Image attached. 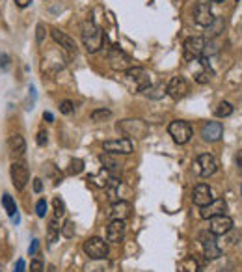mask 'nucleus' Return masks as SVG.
<instances>
[{"label":"nucleus","instance_id":"obj_29","mask_svg":"<svg viewBox=\"0 0 242 272\" xmlns=\"http://www.w3.org/2000/svg\"><path fill=\"white\" fill-rule=\"evenodd\" d=\"M164 93H166V86L162 82L157 84L155 88H149V90H147V95H149L151 99H160Z\"/></svg>","mask_w":242,"mask_h":272},{"label":"nucleus","instance_id":"obj_43","mask_svg":"<svg viewBox=\"0 0 242 272\" xmlns=\"http://www.w3.org/2000/svg\"><path fill=\"white\" fill-rule=\"evenodd\" d=\"M235 162H237L238 170H242V149L237 153V157H235Z\"/></svg>","mask_w":242,"mask_h":272},{"label":"nucleus","instance_id":"obj_35","mask_svg":"<svg viewBox=\"0 0 242 272\" xmlns=\"http://www.w3.org/2000/svg\"><path fill=\"white\" fill-rule=\"evenodd\" d=\"M36 215L39 216V218H45V215H47V201L45 200H39L36 203Z\"/></svg>","mask_w":242,"mask_h":272},{"label":"nucleus","instance_id":"obj_2","mask_svg":"<svg viewBox=\"0 0 242 272\" xmlns=\"http://www.w3.org/2000/svg\"><path fill=\"white\" fill-rule=\"evenodd\" d=\"M125 75V82L129 84L130 90L134 92H147L151 88V75L145 71L144 67L133 66L127 71H123Z\"/></svg>","mask_w":242,"mask_h":272},{"label":"nucleus","instance_id":"obj_15","mask_svg":"<svg viewBox=\"0 0 242 272\" xmlns=\"http://www.w3.org/2000/svg\"><path fill=\"white\" fill-rule=\"evenodd\" d=\"M226 211H227L226 200L218 198V200H212L211 203H209V205L200 207V216H201V218H205V220H211L212 216L226 215Z\"/></svg>","mask_w":242,"mask_h":272},{"label":"nucleus","instance_id":"obj_42","mask_svg":"<svg viewBox=\"0 0 242 272\" xmlns=\"http://www.w3.org/2000/svg\"><path fill=\"white\" fill-rule=\"evenodd\" d=\"M13 2H15L19 8H28V6L32 4V0H13Z\"/></svg>","mask_w":242,"mask_h":272},{"label":"nucleus","instance_id":"obj_33","mask_svg":"<svg viewBox=\"0 0 242 272\" xmlns=\"http://www.w3.org/2000/svg\"><path fill=\"white\" fill-rule=\"evenodd\" d=\"M62 235L65 237V239H71V237L75 235V224H73L71 220H67L65 226H62Z\"/></svg>","mask_w":242,"mask_h":272},{"label":"nucleus","instance_id":"obj_34","mask_svg":"<svg viewBox=\"0 0 242 272\" xmlns=\"http://www.w3.org/2000/svg\"><path fill=\"white\" fill-rule=\"evenodd\" d=\"M211 75H212V71L209 69V66H205V71H201V73H197L196 75V80L200 84H205V82H209V78H211Z\"/></svg>","mask_w":242,"mask_h":272},{"label":"nucleus","instance_id":"obj_11","mask_svg":"<svg viewBox=\"0 0 242 272\" xmlns=\"http://www.w3.org/2000/svg\"><path fill=\"white\" fill-rule=\"evenodd\" d=\"M212 21H214V15H212L211 10V2L209 0H200L196 8H194V23L207 28Z\"/></svg>","mask_w":242,"mask_h":272},{"label":"nucleus","instance_id":"obj_1","mask_svg":"<svg viewBox=\"0 0 242 272\" xmlns=\"http://www.w3.org/2000/svg\"><path fill=\"white\" fill-rule=\"evenodd\" d=\"M80 36H82V43L88 52H97L99 49L103 47V43L108 41L106 34L93 23V19H88V21L84 23L82 34H80Z\"/></svg>","mask_w":242,"mask_h":272},{"label":"nucleus","instance_id":"obj_17","mask_svg":"<svg viewBox=\"0 0 242 272\" xmlns=\"http://www.w3.org/2000/svg\"><path fill=\"white\" fill-rule=\"evenodd\" d=\"M201 136L205 142H218L224 136V125L220 121H207L201 127Z\"/></svg>","mask_w":242,"mask_h":272},{"label":"nucleus","instance_id":"obj_39","mask_svg":"<svg viewBox=\"0 0 242 272\" xmlns=\"http://www.w3.org/2000/svg\"><path fill=\"white\" fill-rule=\"evenodd\" d=\"M37 248H39V241H37V239H34V241H32V244H30V248H28V256H36Z\"/></svg>","mask_w":242,"mask_h":272},{"label":"nucleus","instance_id":"obj_24","mask_svg":"<svg viewBox=\"0 0 242 272\" xmlns=\"http://www.w3.org/2000/svg\"><path fill=\"white\" fill-rule=\"evenodd\" d=\"M2 205H4V211L8 213V216H13L17 215V205H15V200L11 198L10 194H4L2 196Z\"/></svg>","mask_w":242,"mask_h":272},{"label":"nucleus","instance_id":"obj_20","mask_svg":"<svg viewBox=\"0 0 242 272\" xmlns=\"http://www.w3.org/2000/svg\"><path fill=\"white\" fill-rule=\"evenodd\" d=\"M52 39L58 43L60 47H63L65 51H69V52H75L77 54V51H78V47H77V43H75V39L73 37H69L65 34V32H62V30H58V28H52Z\"/></svg>","mask_w":242,"mask_h":272},{"label":"nucleus","instance_id":"obj_18","mask_svg":"<svg viewBox=\"0 0 242 272\" xmlns=\"http://www.w3.org/2000/svg\"><path fill=\"white\" fill-rule=\"evenodd\" d=\"M125 231H127L125 220H112L106 227V239L114 244H119L125 239Z\"/></svg>","mask_w":242,"mask_h":272},{"label":"nucleus","instance_id":"obj_47","mask_svg":"<svg viewBox=\"0 0 242 272\" xmlns=\"http://www.w3.org/2000/svg\"><path fill=\"white\" fill-rule=\"evenodd\" d=\"M0 272H2V265H0Z\"/></svg>","mask_w":242,"mask_h":272},{"label":"nucleus","instance_id":"obj_16","mask_svg":"<svg viewBox=\"0 0 242 272\" xmlns=\"http://www.w3.org/2000/svg\"><path fill=\"white\" fill-rule=\"evenodd\" d=\"M233 229V220L227 215H218L211 218V226H209V231L214 233V235H226Z\"/></svg>","mask_w":242,"mask_h":272},{"label":"nucleus","instance_id":"obj_48","mask_svg":"<svg viewBox=\"0 0 242 272\" xmlns=\"http://www.w3.org/2000/svg\"><path fill=\"white\" fill-rule=\"evenodd\" d=\"M240 194H242V186H240Z\"/></svg>","mask_w":242,"mask_h":272},{"label":"nucleus","instance_id":"obj_8","mask_svg":"<svg viewBox=\"0 0 242 272\" xmlns=\"http://www.w3.org/2000/svg\"><path fill=\"white\" fill-rule=\"evenodd\" d=\"M10 175H11V183L17 190H25V186L28 185V179H30V170L25 162L21 160H15L10 168Z\"/></svg>","mask_w":242,"mask_h":272},{"label":"nucleus","instance_id":"obj_14","mask_svg":"<svg viewBox=\"0 0 242 272\" xmlns=\"http://www.w3.org/2000/svg\"><path fill=\"white\" fill-rule=\"evenodd\" d=\"M212 200H214V198H212V190L207 183H200V185L194 186V190H192V201H194V205L205 207V205H209Z\"/></svg>","mask_w":242,"mask_h":272},{"label":"nucleus","instance_id":"obj_3","mask_svg":"<svg viewBox=\"0 0 242 272\" xmlns=\"http://www.w3.org/2000/svg\"><path fill=\"white\" fill-rule=\"evenodd\" d=\"M116 127H118L119 133L127 134V136H134V138H145V136L149 134V125L145 123L144 119H140V118L121 119V121H119Z\"/></svg>","mask_w":242,"mask_h":272},{"label":"nucleus","instance_id":"obj_7","mask_svg":"<svg viewBox=\"0 0 242 272\" xmlns=\"http://www.w3.org/2000/svg\"><path fill=\"white\" fill-rule=\"evenodd\" d=\"M108 62L110 67L116 71H127L129 67H133V58L119 47H110L108 51Z\"/></svg>","mask_w":242,"mask_h":272},{"label":"nucleus","instance_id":"obj_10","mask_svg":"<svg viewBox=\"0 0 242 272\" xmlns=\"http://www.w3.org/2000/svg\"><path fill=\"white\" fill-rule=\"evenodd\" d=\"M196 170H197V174L201 175V177H211V175L216 174V170H218V160L214 155L211 153H203L197 157L196 160Z\"/></svg>","mask_w":242,"mask_h":272},{"label":"nucleus","instance_id":"obj_13","mask_svg":"<svg viewBox=\"0 0 242 272\" xmlns=\"http://www.w3.org/2000/svg\"><path fill=\"white\" fill-rule=\"evenodd\" d=\"M188 82L185 80V77H173L170 80V84L166 86V93L170 95L171 99H175V101H179V99H183L188 93Z\"/></svg>","mask_w":242,"mask_h":272},{"label":"nucleus","instance_id":"obj_46","mask_svg":"<svg viewBox=\"0 0 242 272\" xmlns=\"http://www.w3.org/2000/svg\"><path fill=\"white\" fill-rule=\"evenodd\" d=\"M211 2H216V4H220V2H224V0H211Z\"/></svg>","mask_w":242,"mask_h":272},{"label":"nucleus","instance_id":"obj_4","mask_svg":"<svg viewBox=\"0 0 242 272\" xmlns=\"http://www.w3.org/2000/svg\"><path fill=\"white\" fill-rule=\"evenodd\" d=\"M168 133H170V136L173 138L175 144L183 145L192 138V125L188 121H183V119H173L168 125Z\"/></svg>","mask_w":242,"mask_h":272},{"label":"nucleus","instance_id":"obj_32","mask_svg":"<svg viewBox=\"0 0 242 272\" xmlns=\"http://www.w3.org/2000/svg\"><path fill=\"white\" fill-rule=\"evenodd\" d=\"M84 170V162L80 159H73L71 160V168H69V172H71L73 175H78L80 172Z\"/></svg>","mask_w":242,"mask_h":272},{"label":"nucleus","instance_id":"obj_26","mask_svg":"<svg viewBox=\"0 0 242 272\" xmlns=\"http://www.w3.org/2000/svg\"><path fill=\"white\" fill-rule=\"evenodd\" d=\"M224 26H226V23H224V19H222V17H214V21H212L211 25L207 26V28L211 30V37L220 36V32H224Z\"/></svg>","mask_w":242,"mask_h":272},{"label":"nucleus","instance_id":"obj_28","mask_svg":"<svg viewBox=\"0 0 242 272\" xmlns=\"http://www.w3.org/2000/svg\"><path fill=\"white\" fill-rule=\"evenodd\" d=\"M58 233H60V226H58V218H52L51 224H49V242H56Z\"/></svg>","mask_w":242,"mask_h":272},{"label":"nucleus","instance_id":"obj_23","mask_svg":"<svg viewBox=\"0 0 242 272\" xmlns=\"http://www.w3.org/2000/svg\"><path fill=\"white\" fill-rule=\"evenodd\" d=\"M84 272H112V263L104 259H92L84 265Z\"/></svg>","mask_w":242,"mask_h":272},{"label":"nucleus","instance_id":"obj_21","mask_svg":"<svg viewBox=\"0 0 242 272\" xmlns=\"http://www.w3.org/2000/svg\"><path fill=\"white\" fill-rule=\"evenodd\" d=\"M133 215V205H130L129 201H116L110 209V216H112V220H127L129 216Z\"/></svg>","mask_w":242,"mask_h":272},{"label":"nucleus","instance_id":"obj_9","mask_svg":"<svg viewBox=\"0 0 242 272\" xmlns=\"http://www.w3.org/2000/svg\"><path fill=\"white\" fill-rule=\"evenodd\" d=\"M200 242L203 246V254L207 259H218L222 256V250L216 242V235L211 231H201L200 233Z\"/></svg>","mask_w":242,"mask_h":272},{"label":"nucleus","instance_id":"obj_40","mask_svg":"<svg viewBox=\"0 0 242 272\" xmlns=\"http://www.w3.org/2000/svg\"><path fill=\"white\" fill-rule=\"evenodd\" d=\"M13 272H26V265H25V261H23V259H17L15 270H13Z\"/></svg>","mask_w":242,"mask_h":272},{"label":"nucleus","instance_id":"obj_38","mask_svg":"<svg viewBox=\"0 0 242 272\" xmlns=\"http://www.w3.org/2000/svg\"><path fill=\"white\" fill-rule=\"evenodd\" d=\"M43 37H45V25H37L36 41H37V43H43Z\"/></svg>","mask_w":242,"mask_h":272},{"label":"nucleus","instance_id":"obj_44","mask_svg":"<svg viewBox=\"0 0 242 272\" xmlns=\"http://www.w3.org/2000/svg\"><path fill=\"white\" fill-rule=\"evenodd\" d=\"M43 119H47L49 123H52V121H54V116H52L51 112H45V114H43Z\"/></svg>","mask_w":242,"mask_h":272},{"label":"nucleus","instance_id":"obj_12","mask_svg":"<svg viewBox=\"0 0 242 272\" xmlns=\"http://www.w3.org/2000/svg\"><path fill=\"white\" fill-rule=\"evenodd\" d=\"M104 151L112 155H130L134 151L133 140L130 138H118V140H106L103 144Z\"/></svg>","mask_w":242,"mask_h":272},{"label":"nucleus","instance_id":"obj_36","mask_svg":"<svg viewBox=\"0 0 242 272\" xmlns=\"http://www.w3.org/2000/svg\"><path fill=\"white\" fill-rule=\"evenodd\" d=\"M36 142H37V145H47V142H49V134H47V131H39L37 133V138H36Z\"/></svg>","mask_w":242,"mask_h":272},{"label":"nucleus","instance_id":"obj_22","mask_svg":"<svg viewBox=\"0 0 242 272\" xmlns=\"http://www.w3.org/2000/svg\"><path fill=\"white\" fill-rule=\"evenodd\" d=\"M8 145H10V151H11V155H13L15 159H21V157H25L26 142H25V138H23L21 134H11Z\"/></svg>","mask_w":242,"mask_h":272},{"label":"nucleus","instance_id":"obj_6","mask_svg":"<svg viewBox=\"0 0 242 272\" xmlns=\"http://www.w3.org/2000/svg\"><path fill=\"white\" fill-rule=\"evenodd\" d=\"M203 51H205V39L203 37H188L183 45V58L186 62H194V60H200L203 56Z\"/></svg>","mask_w":242,"mask_h":272},{"label":"nucleus","instance_id":"obj_41","mask_svg":"<svg viewBox=\"0 0 242 272\" xmlns=\"http://www.w3.org/2000/svg\"><path fill=\"white\" fill-rule=\"evenodd\" d=\"M43 190V183H41V179H34V192L36 194H39Z\"/></svg>","mask_w":242,"mask_h":272},{"label":"nucleus","instance_id":"obj_45","mask_svg":"<svg viewBox=\"0 0 242 272\" xmlns=\"http://www.w3.org/2000/svg\"><path fill=\"white\" fill-rule=\"evenodd\" d=\"M47 272H56V268H54V267H52V265H51V267L47 268Z\"/></svg>","mask_w":242,"mask_h":272},{"label":"nucleus","instance_id":"obj_27","mask_svg":"<svg viewBox=\"0 0 242 272\" xmlns=\"http://www.w3.org/2000/svg\"><path fill=\"white\" fill-rule=\"evenodd\" d=\"M214 114H216L218 118H227V116H231L233 114V104L227 103V101H222L216 110H214Z\"/></svg>","mask_w":242,"mask_h":272},{"label":"nucleus","instance_id":"obj_25","mask_svg":"<svg viewBox=\"0 0 242 272\" xmlns=\"http://www.w3.org/2000/svg\"><path fill=\"white\" fill-rule=\"evenodd\" d=\"M112 118V112H110L108 108H97V110H93L92 112V121H97V123H101V121H106V119Z\"/></svg>","mask_w":242,"mask_h":272},{"label":"nucleus","instance_id":"obj_5","mask_svg":"<svg viewBox=\"0 0 242 272\" xmlns=\"http://www.w3.org/2000/svg\"><path fill=\"white\" fill-rule=\"evenodd\" d=\"M84 254L90 257V259H104L108 257V244L106 241H103L101 237H90L88 241L84 242Z\"/></svg>","mask_w":242,"mask_h":272},{"label":"nucleus","instance_id":"obj_30","mask_svg":"<svg viewBox=\"0 0 242 272\" xmlns=\"http://www.w3.org/2000/svg\"><path fill=\"white\" fill-rule=\"evenodd\" d=\"M52 205H54V218H60V216L65 215V203H63L60 198H54V200H52Z\"/></svg>","mask_w":242,"mask_h":272},{"label":"nucleus","instance_id":"obj_19","mask_svg":"<svg viewBox=\"0 0 242 272\" xmlns=\"http://www.w3.org/2000/svg\"><path fill=\"white\" fill-rule=\"evenodd\" d=\"M99 160H101V164L104 166V170L108 172L110 177H116V179H118L119 175H121V166L123 164H121L112 153H103L99 157Z\"/></svg>","mask_w":242,"mask_h":272},{"label":"nucleus","instance_id":"obj_31","mask_svg":"<svg viewBox=\"0 0 242 272\" xmlns=\"http://www.w3.org/2000/svg\"><path fill=\"white\" fill-rule=\"evenodd\" d=\"M60 112L65 114V116L73 114V112H75V103H73V101H69V99L62 101V103H60Z\"/></svg>","mask_w":242,"mask_h":272},{"label":"nucleus","instance_id":"obj_37","mask_svg":"<svg viewBox=\"0 0 242 272\" xmlns=\"http://www.w3.org/2000/svg\"><path fill=\"white\" fill-rule=\"evenodd\" d=\"M30 272H43V263L39 259H34L30 263Z\"/></svg>","mask_w":242,"mask_h":272}]
</instances>
